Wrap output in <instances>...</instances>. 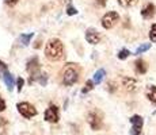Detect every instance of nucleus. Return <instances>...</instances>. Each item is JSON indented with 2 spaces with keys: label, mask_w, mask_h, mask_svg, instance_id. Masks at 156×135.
<instances>
[{
  "label": "nucleus",
  "mask_w": 156,
  "mask_h": 135,
  "mask_svg": "<svg viewBox=\"0 0 156 135\" xmlns=\"http://www.w3.org/2000/svg\"><path fill=\"white\" fill-rule=\"evenodd\" d=\"M45 56L50 61H58L64 57V46L60 39H50L45 47Z\"/></svg>",
  "instance_id": "obj_1"
},
{
  "label": "nucleus",
  "mask_w": 156,
  "mask_h": 135,
  "mask_svg": "<svg viewBox=\"0 0 156 135\" xmlns=\"http://www.w3.org/2000/svg\"><path fill=\"white\" fill-rule=\"evenodd\" d=\"M16 108H18V111H19L20 115L26 119H30V118H33V116L37 115V110L34 108V106H31L30 103H26V101L18 103Z\"/></svg>",
  "instance_id": "obj_2"
},
{
  "label": "nucleus",
  "mask_w": 156,
  "mask_h": 135,
  "mask_svg": "<svg viewBox=\"0 0 156 135\" xmlns=\"http://www.w3.org/2000/svg\"><path fill=\"white\" fill-rule=\"evenodd\" d=\"M77 79H79V72H77L75 68L68 66L64 72V76H62V84L67 86L73 85V84L77 81Z\"/></svg>",
  "instance_id": "obj_3"
},
{
  "label": "nucleus",
  "mask_w": 156,
  "mask_h": 135,
  "mask_svg": "<svg viewBox=\"0 0 156 135\" xmlns=\"http://www.w3.org/2000/svg\"><path fill=\"white\" fill-rule=\"evenodd\" d=\"M118 20H119V15L115 11H110V12L103 15V18H102V26H103V29L109 30L115 26Z\"/></svg>",
  "instance_id": "obj_4"
},
{
  "label": "nucleus",
  "mask_w": 156,
  "mask_h": 135,
  "mask_svg": "<svg viewBox=\"0 0 156 135\" xmlns=\"http://www.w3.org/2000/svg\"><path fill=\"white\" fill-rule=\"evenodd\" d=\"M87 120H88L90 126H91V128L94 131H98V130L102 128V116L98 111H92V112H90L88 116H87Z\"/></svg>",
  "instance_id": "obj_5"
},
{
  "label": "nucleus",
  "mask_w": 156,
  "mask_h": 135,
  "mask_svg": "<svg viewBox=\"0 0 156 135\" xmlns=\"http://www.w3.org/2000/svg\"><path fill=\"white\" fill-rule=\"evenodd\" d=\"M132 123V128H130V135H140L143 130V124H144V119L140 115H133L130 119Z\"/></svg>",
  "instance_id": "obj_6"
},
{
  "label": "nucleus",
  "mask_w": 156,
  "mask_h": 135,
  "mask_svg": "<svg viewBox=\"0 0 156 135\" xmlns=\"http://www.w3.org/2000/svg\"><path fill=\"white\" fill-rule=\"evenodd\" d=\"M45 120L49 122V123H57L60 119V115H58V108L56 106H50L45 111V115H44Z\"/></svg>",
  "instance_id": "obj_7"
},
{
  "label": "nucleus",
  "mask_w": 156,
  "mask_h": 135,
  "mask_svg": "<svg viewBox=\"0 0 156 135\" xmlns=\"http://www.w3.org/2000/svg\"><path fill=\"white\" fill-rule=\"evenodd\" d=\"M86 41L88 42V43H91V45L99 43V41H101L99 32H98L97 30H94V29H88L86 31Z\"/></svg>",
  "instance_id": "obj_8"
},
{
  "label": "nucleus",
  "mask_w": 156,
  "mask_h": 135,
  "mask_svg": "<svg viewBox=\"0 0 156 135\" xmlns=\"http://www.w3.org/2000/svg\"><path fill=\"white\" fill-rule=\"evenodd\" d=\"M122 86L128 92H134L139 86V84H137V80L132 79V77H122Z\"/></svg>",
  "instance_id": "obj_9"
},
{
  "label": "nucleus",
  "mask_w": 156,
  "mask_h": 135,
  "mask_svg": "<svg viewBox=\"0 0 156 135\" xmlns=\"http://www.w3.org/2000/svg\"><path fill=\"white\" fill-rule=\"evenodd\" d=\"M37 81L38 84H41L42 86L46 85V83H48V74L46 73H35V74H31V77L29 79V83L30 84H33V83H35Z\"/></svg>",
  "instance_id": "obj_10"
},
{
  "label": "nucleus",
  "mask_w": 156,
  "mask_h": 135,
  "mask_svg": "<svg viewBox=\"0 0 156 135\" xmlns=\"http://www.w3.org/2000/svg\"><path fill=\"white\" fill-rule=\"evenodd\" d=\"M26 69H27V72L30 74H35L40 72V62H38V58L37 57H33L31 59L27 62V66H26Z\"/></svg>",
  "instance_id": "obj_11"
},
{
  "label": "nucleus",
  "mask_w": 156,
  "mask_h": 135,
  "mask_svg": "<svg viewBox=\"0 0 156 135\" xmlns=\"http://www.w3.org/2000/svg\"><path fill=\"white\" fill-rule=\"evenodd\" d=\"M155 12H156L155 5L152 4V3H148V4L141 10V16L144 19H151V18L155 15Z\"/></svg>",
  "instance_id": "obj_12"
},
{
  "label": "nucleus",
  "mask_w": 156,
  "mask_h": 135,
  "mask_svg": "<svg viewBox=\"0 0 156 135\" xmlns=\"http://www.w3.org/2000/svg\"><path fill=\"white\" fill-rule=\"evenodd\" d=\"M3 80H4V83H5V85H7V89L8 91H12L14 89V77H12V74L10 73V72H7L5 70L4 72V74H3Z\"/></svg>",
  "instance_id": "obj_13"
},
{
  "label": "nucleus",
  "mask_w": 156,
  "mask_h": 135,
  "mask_svg": "<svg viewBox=\"0 0 156 135\" xmlns=\"http://www.w3.org/2000/svg\"><path fill=\"white\" fill-rule=\"evenodd\" d=\"M134 68H136V72L139 74H144V73H147V70H148V66H147L145 61H144V59H140V58L134 62Z\"/></svg>",
  "instance_id": "obj_14"
},
{
  "label": "nucleus",
  "mask_w": 156,
  "mask_h": 135,
  "mask_svg": "<svg viewBox=\"0 0 156 135\" xmlns=\"http://www.w3.org/2000/svg\"><path fill=\"white\" fill-rule=\"evenodd\" d=\"M147 97L152 104H156V85H151L147 89Z\"/></svg>",
  "instance_id": "obj_15"
},
{
  "label": "nucleus",
  "mask_w": 156,
  "mask_h": 135,
  "mask_svg": "<svg viewBox=\"0 0 156 135\" xmlns=\"http://www.w3.org/2000/svg\"><path fill=\"white\" fill-rule=\"evenodd\" d=\"M105 76H106V72H105V69H99L98 72H95L94 80H92V81H94V84H101Z\"/></svg>",
  "instance_id": "obj_16"
},
{
  "label": "nucleus",
  "mask_w": 156,
  "mask_h": 135,
  "mask_svg": "<svg viewBox=\"0 0 156 135\" xmlns=\"http://www.w3.org/2000/svg\"><path fill=\"white\" fill-rule=\"evenodd\" d=\"M33 32H29V34H22L19 37V41H20V43L23 45V46H27V45L30 43V41H31V38H33Z\"/></svg>",
  "instance_id": "obj_17"
},
{
  "label": "nucleus",
  "mask_w": 156,
  "mask_h": 135,
  "mask_svg": "<svg viewBox=\"0 0 156 135\" xmlns=\"http://www.w3.org/2000/svg\"><path fill=\"white\" fill-rule=\"evenodd\" d=\"M118 3H119V5L128 8V7H133V5H136L137 3H139V0H118Z\"/></svg>",
  "instance_id": "obj_18"
},
{
  "label": "nucleus",
  "mask_w": 156,
  "mask_h": 135,
  "mask_svg": "<svg viewBox=\"0 0 156 135\" xmlns=\"http://www.w3.org/2000/svg\"><path fill=\"white\" fill-rule=\"evenodd\" d=\"M7 127H8V122L5 120V118H2V116H0V135L5 134Z\"/></svg>",
  "instance_id": "obj_19"
},
{
  "label": "nucleus",
  "mask_w": 156,
  "mask_h": 135,
  "mask_svg": "<svg viewBox=\"0 0 156 135\" xmlns=\"http://www.w3.org/2000/svg\"><path fill=\"white\" fill-rule=\"evenodd\" d=\"M149 49H151V43H144L136 49V54L137 56H139V54H143L144 52H147V50H149Z\"/></svg>",
  "instance_id": "obj_20"
},
{
  "label": "nucleus",
  "mask_w": 156,
  "mask_h": 135,
  "mask_svg": "<svg viewBox=\"0 0 156 135\" xmlns=\"http://www.w3.org/2000/svg\"><path fill=\"white\" fill-rule=\"evenodd\" d=\"M92 88H94V81L88 80V81H87V83H86V86L82 89V92H83V93H87V92H90Z\"/></svg>",
  "instance_id": "obj_21"
},
{
  "label": "nucleus",
  "mask_w": 156,
  "mask_h": 135,
  "mask_svg": "<svg viewBox=\"0 0 156 135\" xmlns=\"http://www.w3.org/2000/svg\"><path fill=\"white\" fill-rule=\"evenodd\" d=\"M129 56H130V52H129L128 49H122L121 52L118 53V58L119 59H126Z\"/></svg>",
  "instance_id": "obj_22"
},
{
  "label": "nucleus",
  "mask_w": 156,
  "mask_h": 135,
  "mask_svg": "<svg viewBox=\"0 0 156 135\" xmlns=\"http://www.w3.org/2000/svg\"><path fill=\"white\" fill-rule=\"evenodd\" d=\"M149 38H151L152 42H156V23L152 25L151 27V31H149Z\"/></svg>",
  "instance_id": "obj_23"
},
{
  "label": "nucleus",
  "mask_w": 156,
  "mask_h": 135,
  "mask_svg": "<svg viewBox=\"0 0 156 135\" xmlns=\"http://www.w3.org/2000/svg\"><path fill=\"white\" fill-rule=\"evenodd\" d=\"M23 84H25V80H23L22 77H19V79L16 80V91H18V92H20V91H22V88H23Z\"/></svg>",
  "instance_id": "obj_24"
},
{
  "label": "nucleus",
  "mask_w": 156,
  "mask_h": 135,
  "mask_svg": "<svg viewBox=\"0 0 156 135\" xmlns=\"http://www.w3.org/2000/svg\"><path fill=\"white\" fill-rule=\"evenodd\" d=\"M67 14L68 15H76L77 14V10L75 7H72V5H69V7H68V10H67Z\"/></svg>",
  "instance_id": "obj_25"
},
{
  "label": "nucleus",
  "mask_w": 156,
  "mask_h": 135,
  "mask_svg": "<svg viewBox=\"0 0 156 135\" xmlns=\"http://www.w3.org/2000/svg\"><path fill=\"white\" fill-rule=\"evenodd\" d=\"M107 86H109V91H110V92H112V93H113V92H115L117 86H115V84H114V83H113V81H110V83H109V84H107Z\"/></svg>",
  "instance_id": "obj_26"
},
{
  "label": "nucleus",
  "mask_w": 156,
  "mask_h": 135,
  "mask_svg": "<svg viewBox=\"0 0 156 135\" xmlns=\"http://www.w3.org/2000/svg\"><path fill=\"white\" fill-rule=\"evenodd\" d=\"M4 110H5V101L0 97V112H3Z\"/></svg>",
  "instance_id": "obj_27"
},
{
  "label": "nucleus",
  "mask_w": 156,
  "mask_h": 135,
  "mask_svg": "<svg viewBox=\"0 0 156 135\" xmlns=\"http://www.w3.org/2000/svg\"><path fill=\"white\" fill-rule=\"evenodd\" d=\"M18 3V0H5V4L10 5V7H12V5H15Z\"/></svg>",
  "instance_id": "obj_28"
},
{
  "label": "nucleus",
  "mask_w": 156,
  "mask_h": 135,
  "mask_svg": "<svg viewBox=\"0 0 156 135\" xmlns=\"http://www.w3.org/2000/svg\"><path fill=\"white\" fill-rule=\"evenodd\" d=\"M0 70H4V72L7 70V65H5L3 61H0Z\"/></svg>",
  "instance_id": "obj_29"
},
{
  "label": "nucleus",
  "mask_w": 156,
  "mask_h": 135,
  "mask_svg": "<svg viewBox=\"0 0 156 135\" xmlns=\"http://www.w3.org/2000/svg\"><path fill=\"white\" fill-rule=\"evenodd\" d=\"M95 2H97L99 5H102V7H103V5H106V0H95Z\"/></svg>",
  "instance_id": "obj_30"
},
{
  "label": "nucleus",
  "mask_w": 156,
  "mask_h": 135,
  "mask_svg": "<svg viewBox=\"0 0 156 135\" xmlns=\"http://www.w3.org/2000/svg\"><path fill=\"white\" fill-rule=\"evenodd\" d=\"M154 115H156V111H155V112H154Z\"/></svg>",
  "instance_id": "obj_31"
}]
</instances>
